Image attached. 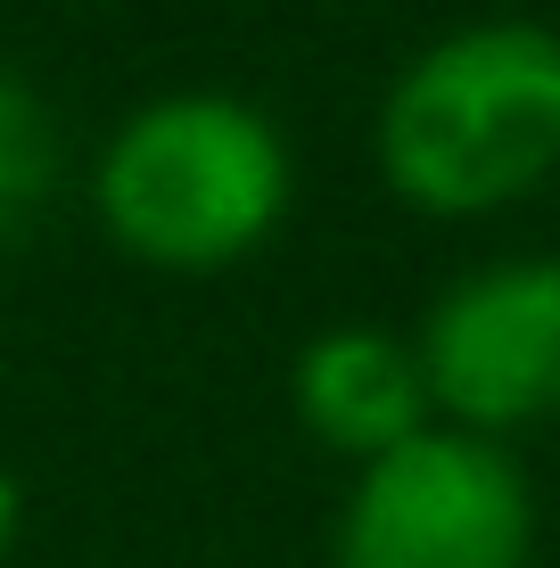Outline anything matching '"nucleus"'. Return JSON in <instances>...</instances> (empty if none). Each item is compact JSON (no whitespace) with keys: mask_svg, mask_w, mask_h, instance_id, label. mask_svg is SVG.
Returning a JSON list of instances; mask_svg holds the SVG:
<instances>
[{"mask_svg":"<svg viewBox=\"0 0 560 568\" xmlns=\"http://www.w3.org/2000/svg\"><path fill=\"white\" fill-rule=\"evenodd\" d=\"M288 206V149L273 115L231 91H165L100 149V214L115 247L165 272H215L273 240Z\"/></svg>","mask_w":560,"mask_h":568,"instance_id":"obj_2","label":"nucleus"},{"mask_svg":"<svg viewBox=\"0 0 560 568\" xmlns=\"http://www.w3.org/2000/svg\"><path fill=\"white\" fill-rule=\"evenodd\" d=\"M288 396L330 454H355V462H379L429 428L420 355L388 329H322L288 371Z\"/></svg>","mask_w":560,"mask_h":568,"instance_id":"obj_5","label":"nucleus"},{"mask_svg":"<svg viewBox=\"0 0 560 568\" xmlns=\"http://www.w3.org/2000/svg\"><path fill=\"white\" fill-rule=\"evenodd\" d=\"M17 519H26V495H17V478L0 469V552L17 544Z\"/></svg>","mask_w":560,"mask_h":568,"instance_id":"obj_7","label":"nucleus"},{"mask_svg":"<svg viewBox=\"0 0 560 568\" xmlns=\"http://www.w3.org/2000/svg\"><path fill=\"white\" fill-rule=\"evenodd\" d=\"M379 165L429 214L511 206L560 165V33L487 17L429 42L379 108Z\"/></svg>","mask_w":560,"mask_h":568,"instance_id":"obj_1","label":"nucleus"},{"mask_svg":"<svg viewBox=\"0 0 560 568\" xmlns=\"http://www.w3.org/2000/svg\"><path fill=\"white\" fill-rule=\"evenodd\" d=\"M420 379L470 437L560 413V256L461 272L420 329Z\"/></svg>","mask_w":560,"mask_h":568,"instance_id":"obj_4","label":"nucleus"},{"mask_svg":"<svg viewBox=\"0 0 560 568\" xmlns=\"http://www.w3.org/2000/svg\"><path fill=\"white\" fill-rule=\"evenodd\" d=\"M50 190H58V132H50V108L33 100L17 74H0V247L33 231V214L50 206Z\"/></svg>","mask_w":560,"mask_h":568,"instance_id":"obj_6","label":"nucleus"},{"mask_svg":"<svg viewBox=\"0 0 560 568\" xmlns=\"http://www.w3.org/2000/svg\"><path fill=\"white\" fill-rule=\"evenodd\" d=\"M536 503L519 462L470 428H420L363 462L338 511V568H528Z\"/></svg>","mask_w":560,"mask_h":568,"instance_id":"obj_3","label":"nucleus"}]
</instances>
